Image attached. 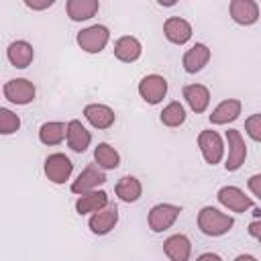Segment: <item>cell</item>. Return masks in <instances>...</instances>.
<instances>
[{"mask_svg": "<svg viewBox=\"0 0 261 261\" xmlns=\"http://www.w3.org/2000/svg\"><path fill=\"white\" fill-rule=\"evenodd\" d=\"M167 94V80L159 73H149L139 82V96L147 104H159Z\"/></svg>", "mask_w": 261, "mask_h": 261, "instance_id": "obj_9", "label": "cell"}, {"mask_svg": "<svg viewBox=\"0 0 261 261\" xmlns=\"http://www.w3.org/2000/svg\"><path fill=\"white\" fill-rule=\"evenodd\" d=\"M6 57H8V61H10L16 69H24V67H29V65L33 63L35 49H33V45H31L29 41L18 39V41H12V43L8 45Z\"/></svg>", "mask_w": 261, "mask_h": 261, "instance_id": "obj_17", "label": "cell"}, {"mask_svg": "<svg viewBox=\"0 0 261 261\" xmlns=\"http://www.w3.org/2000/svg\"><path fill=\"white\" fill-rule=\"evenodd\" d=\"M247 230H249V234H251L253 239H257V241L261 243V216H259L257 220H253V222L249 224V228H247Z\"/></svg>", "mask_w": 261, "mask_h": 261, "instance_id": "obj_32", "label": "cell"}, {"mask_svg": "<svg viewBox=\"0 0 261 261\" xmlns=\"http://www.w3.org/2000/svg\"><path fill=\"white\" fill-rule=\"evenodd\" d=\"M163 253L167 255L169 261H190V255H192V241L177 232V234H171L163 241Z\"/></svg>", "mask_w": 261, "mask_h": 261, "instance_id": "obj_14", "label": "cell"}, {"mask_svg": "<svg viewBox=\"0 0 261 261\" xmlns=\"http://www.w3.org/2000/svg\"><path fill=\"white\" fill-rule=\"evenodd\" d=\"M143 53V47H141V41L137 37H130V35H124L120 39H116L114 43V57L122 63H133L141 57Z\"/></svg>", "mask_w": 261, "mask_h": 261, "instance_id": "obj_20", "label": "cell"}, {"mask_svg": "<svg viewBox=\"0 0 261 261\" xmlns=\"http://www.w3.org/2000/svg\"><path fill=\"white\" fill-rule=\"evenodd\" d=\"M118 222V208L116 206H106L102 208L100 212H94L88 220V226L94 234L102 237V234H108Z\"/></svg>", "mask_w": 261, "mask_h": 261, "instance_id": "obj_16", "label": "cell"}, {"mask_svg": "<svg viewBox=\"0 0 261 261\" xmlns=\"http://www.w3.org/2000/svg\"><path fill=\"white\" fill-rule=\"evenodd\" d=\"M55 0H24V6L33 10H45V8H51Z\"/></svg>", "mask_w": 261, "mask_h": 261, "instance_id": "obj_31", "label": "cell"}, {"mask_svg": "<svg viewBox=\"0 0 261 261\" xmlns=\"http://www.w3.org/2000/svg\"><path fill=\"white\" fill-rule=\"evenodd\" d=\"M216 198L230 212H239L241 214V212H247L249 208H253V200L241 188H237V186H222L218 190Z\"/></svg>", "mask_w": 261, "mask_h": 261, "instance_id": "obj_10", "label": "cell"}, {"mask_svg": "<svg viewBox=\"0 0 261 261\" xmlns=\"http://www.w3.org/2000/svg\"><path fill=\"white\" fill-rule=\"evenodd\" d=\"M198 147L208 165H216L224 157V141L216 130H202L198 135Z\"/></svg>", "mask_w": 261, "mask_h": 261, "instance_id": "obj_6", "label": "cell"}, {"mask_svg": "<svg viewBox=\"0 0 261 261\" xmlns=\"http://www.w3.org/2000/svg\"><path fill=\"white\" fill-rule=\"evenodd\" d=\"M234 226V218L214 206H204L198 212V228L206 237H222Z\"/></svg>", "mask_w": 261, "mask_h": 261, "instance_id": "obj_1", "label": "cell"}, {"mask_svg": "<svg viewBox=\"0 0 261 261\" xmlns=\"http://www.w3.org/2000/svg\"><path fill=\"white\" fill-rule=\"evenodd\" d=\"M94 161L102 169H116L120 165V155L110 143H98L94 149Z\"/></svg>", "mask_w": 261, "mask_h": 261, "instance_id": "obj_26", "label": "cell"}, {"mask_svg": "<svg viewBox=\"0 0 261 261\" xmlns=\"http://www.w3.org/2000/svg\"><path fill=\"white\" fill-rule=\"evenodd\" d=\"M245 133H247L255 143H261V112L251 114V116L245 120Z\"/></svg>", "mask_w": 261, "mask_h": 261, "instance_id": "obj_29", "label": "cell"}, {"mask_svg": "<svg viewBox=\"0 0 261 261\" xmlns=\"http://www.w3.org/2000/svg\"><path fill=\"white\" fill-rule=\"evenodd\" d=\"M84 118H86L94 128L106 130V128H110V126L114 124L116 114H114V110H112L110 106L94 102V104H88V106L84 108Z\"/></svg>", "mask_w": 261, "mask_h": 261, "instance_id": "obj_13", "label": "cell"}, {"mask_svg": "<svg viewBox=\"0 0 261 261\" xmlns=\"http://www.w3.org/2000/svg\"><path fill=\"white\" fill-rule=\"evenodd\" d=\"M90 143H92V135L82 124V120H77V118L69 120L67 122V145H69V149L75 151V153H84L90 147Z\"/></svg>", "mask_w": 261, "mask_h": 261, "instance_id": "obj_21", "label": "cell"}, {"mask_svg": "<svg viewBox=\"0 0 261 261\" xmlns=\"http://www.w3.org/2000/svg\"><path fill=\"white\" fill-rule=\"evenodd\" d=\"M159 118H161V122H163L165 126H169V128L181 126V124L186 122V108L181 106V102L173 100V102H169V104L161 110Z\"/></svg>", "mask_w": 261, "mask_h": 261, "instance_id": "obj_27", "label": "cell"}, {"mask_svg": "<svg viewBox=\"0 0 261 261\" xmlns=\"http://www.w3.org/2000/svg\"><path fill=\"white\" fill-rule=\"evenodd\" d=\"M247 188H249V192H251L253 196H257V198L261 200V173L251 175V177L247 179Z\"/></svg>", "mask_w": 261, "mask_h": 261, "instance_id": "obj_30", "label": "cell"}, {"mask_svg": "<svg viewBox=\"0 0 261 261\" xmlns=\"http://www.w3.org/2000/svg\"><path fill=\"white\" fill-rule=\"evenodd\" d=\"M208 61H210V49L204 43L192 45L184 53V57H181V65H184L186 73H198V71H202L208 65Z\"/></svg>", "mask_w": 261, "mask_h": 261, "instance_id": "obj_15", "label": "cell"}, {"mask_svg": "<svg viewBox=\"0 0 261 261\" xmlns=\"http://www.w3.org/2000/svg\"><path fill=\"white\" fill-rule=\"evenodd\" d=\"M228 12L237 24L249 27V24H255L259 18V4L255 0H230Z\"/></svg>", "mask_w": 261, "mask_h": 261, "instance_id": "obj_11", "label": "cell"}, {"mask_svg": "<svg viewBox=\"0 0 261 261\" xmlns=\"http://www.w3.org/2000/svg\"><path fill=\"white\" fill-rule=\"evenodd\" d=\"M106 181V173L102 167H98L96 163H90L88 167L82 169V173L71 181V192L82 196V194H88V192H94L98 190V186H102Z\"/></svg>", "mask_w": 261, "mask_h": 261, "instance_id": "obj_8", "label": "cell"}, {"mask_svg": "<svg viewBox=\"0 0 261 261\" xmlns=\"http://www.w3.org/2000/svg\"><path fill=\"white\" fill-rule=\"evenodd\" d=\"M2 94H4V98L8 102H12L16 106H27V104H31L35 100L37 88L27 77H14V80H8L2 86Z\"/></svg>", "mask_w": 261, "mask_h": 261, "instance_id": "obj_3", "label": "cell"}, {"mask_svg": "<svg viewBox=\"0 0 261 261\" xmlns=\"http://www.w3.org/2000/svg\"><path fill=\"white\" fill-rule=\"evenodd\" d=\"M241 108H243L241 100H237V98H226V100H222V102L212 110V114H210L208 118H210L212 124H228V122H232V120L239 118Z\"/></svg>", "mask_w": 261, "mask_h": 261, "instance_id": "obj_23", "label": "cell"}, {"mask_svg": "<svg viewBox=\"0 0 261 261\" xmlns=\"http://www.w3.org/2000/svg\"><path fill=\"white\" fill-rule=\"evenodd\" d=\"M196 261H222V259H220V255H216V253H202Z\"/></svg>", "mask_w": 261, "mask_h": 261, "instance_id": "obj_33", "label": "cell"}, {"mask_svg": "<svg viewBox=\"0 0 261 261\" xmlns=\"http://www.w3.org/2000/svg\"><path fill=\"white\" fill-rule=\"evenodd\" d=\"M106 206H108V194H106L104 190H94V192L82 194V196H77V200H75V212H77L80 216L100 212V210L106 208Z\"/></svg>", "mask_w": 261, "mask_h": 261, "instance_id": "obj_19", "label": "cell"}, {"mask_svg": "<svg viewBox=\"0 0 261 261\" xmlns=\"http://www.w3.org/2000/svg\"><path fill=\"white\" fill-rule=\"evenodd\" d=\"M234 261H257L253 255H247V253H243V255H237L234 257Z\"/></svg>", "mask_w": 261, "mask_h": 261, "instance_id": "obj_34", "label": "cell"}, {"mask_svg": "<svg viewBox=\"0 0 261 261\" xmlns=\"http://www.w3.org/2000/svg\"><path fill=\"white\" fill-rule=\"evenodd\" d=\"M114 192H116V196H118L120 202L133 204V202H137V200L141 198L143 186H141V181H139L135 175H122V177L116 181Z\"/></svg>", "mask_w": 261, "mask_h": 261, "instance_id": "obj_24", "label": "cell"}, {"mask_svg": "<svg viewBox=\"0 0 261 261\" xmlns=\"http://www.w3.org/2000/svg\"><path fill=\"white\" fill-rule=\"evenodd\" d=\"M63 139H67V124L59 120H49L39 126V141L43 145H59Z\"/></svg>", "mask_w": 261, "mask_h": 261, "instance_id": "obj_25", "label": "cell"}, {"mask_svg": "<svg viewBox=\"0 0 261 261\" xmlns=\"http://www.w3.org/2000/svg\"><path fill=\"white\" fill-rule=\"evenodd\" d=\"M20 128V118L8 108H0V133L2 135H12Z\"/></svg>", "mask_w": 261, "mask_h": 261, "instance_id": "obj_28", "label": "cell"}, {"mask_svg": "<svg viewBox=\"0 0 261 261\" xmlns=\"http://www.w3.org/2000/svg\"><path fill=\"white\" fill-rule=\"evenodd\" d=\"M184 98H186L188 106L192 108V112H196V114L206 112V108L210 106V90L204 84L184 86Z\"/></svg>", "mask_w": 261, "mask_h": 261, "instance_id": "obj_18", "label": "cell"}, {"mask_svg": "<svg viewBox=\"0 0 261 261\" xmlns=\"http://www.w3.org/2000/svg\"><path fill=\"white\" fill-rule=\"evenodd\" d=\"M163 35L173 45H186L192 39V24L181 16H169L163 22Z\"/></svg>", "mask_w": 261, "mask_h": 261, "instance_id": "obj_12", "label": "cell"}, {"mask_svg": "<svg viewBox=\"0 0 261 261\" xmlns=\"http://www.w3.org/2000/svg\"><path fill=\"white\" fill-rule=\"evenodd\" d=\"M98 10H100L98 0H67L65 2V12H67L69 20H73V22L90 20L92 16H96Z\"/></svg>", "mask_w": 261, "mask_h": 261, "instance_id": "obj_22", "label": "cell"}, {"mask_svg": "<svg viewBox=\"0 0 261 261\" xmlns=\"http://www.w3.org/2000/svg\"><path fill=\"white\" fill-rule=\"evenodd\" d=\"M226 143H228V155H226L224 169L226 171H237V169L243 167V163L247 159V145H245V139H243L241 130L228 128L226 130Z\"/></svg>", "mask_w": 261, "mask_h": 261, "instance_id": "obj_7", "label": "cell"}, {"mask_svg": "<svg viewBox=\"0 0 261 261\" xmlns=\"http://www.w3.org/2000/svg\"><path fill=\"white\" fill-rule=\"evenodd\" d=\"M179 212H181V206H175V204H155L151 210H149V216H147V222H149V228L153 232H163L167 228H171L175 224V220L179 218Z\"/></svg>", "mask_w": 261, "mask_h": 261, "instance_id": "obj_4", "label": "cell"}, {"mask_svg": "<svg viewBox=\"0 0 261 261\" xmlns=\"http://www.w3.org/2000/svg\"><path fill=\"white\" fill-rule=\"evenodd\" d=\"M75 41H77L82 51H86V53H100V51H104V47L110 41V31L104 24H90V27H86V29H82L77 33Z\"/></svg>", "mask_w": 261, "mask_h": 261, "instance_id": "obj_2", "label": "cell"}, {"mask_svg": "<svg viewBox=\"0 0 261 261\" xmlns=\"http://www.w3.org/2000/svg\"><path fill=\"white\" fill-rule=\"evenodd\" d=\"M43 171H45V175H47L49 181L61 186V184H65V181L71 177L73 163H71V159H69L65 153H51V155L45 159Z\"/></svg>", "mask_w": 261, "mask_h": 261, "instance_id": "obj_5", "label": "cell"}]
</instances>
